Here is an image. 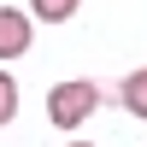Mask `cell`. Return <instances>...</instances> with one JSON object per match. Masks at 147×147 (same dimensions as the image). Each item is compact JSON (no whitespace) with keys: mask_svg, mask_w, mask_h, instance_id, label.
I'll return each mask as SVG.
<instances>
[{"mask_svg":"<svg viewBox=\"0 0 147 147\" xmlns=\"http://www.w3.org/2000/svg\"><path fill=\"white\" fill-rule=\"evenodd\" d=\"M94 106H100V88H94L88 77H71V82H59V88L47 94V118H53L59 129H77L82 118H94Z\"/></svg>","mask_w":147,"mask_h":147,"instance_id":"6da1fadb","label":"cell"},{"mask_svg":"<svg viewBox=\"0 0 147 147\" xmlns=\"http://www.w3.org/2000/svg\"><path fill=\"white\" fill-rule=\"evenodd\" d=\"M30 41H35V30H30V12H18V6H0V59H18V53H30Z\"/></svg>","mask_w":147,"mask_h":147,"instance_id":"7a4b0ae2","label":"cell"},{"mask_svg":"<svg viewBox=\"0 0 147 147\" xmlns=\"http://www.w3.org/2000/svg\"><path fill=\"white\" fill-rule=\"evenodd\" d=\"M118 94H124V112L147 124V71H136V77H124V88H118Z\"/></svg>","mask_w":147,"mask_h":147,"instance_id":"3957f363","label":"cell"},{"mask_svg":"<svg viewBox=\"0 0 147 147\" xmlns=\"http://www.w3.org/2000/svg\"><path fill=\"white\" fill-rule=\"evenodd\" d=\"M77 6H82V0H30V12H35L41 24H65Z\"/></svg>","mask_w":147,"mask_h":147,"instance_id":"277c9868","label":"cell"},{"mask_svg":"<svg viewBox=\"0 0 147 147\" xmlns=\"http://www.w3.org/2000/svg\"><path fill=\"white\" fill-rule=\"evenodd\" d=\"M12 112H18V77L0 71V124H12Z\"/></svg>","mask_w":147,"mask_h":147,"instance_id":"5b68a950","label":"cell"},{"mask_svg":"<svg viewBox=\"0 0 147 147\" xmlns=\"http://www.w3.org/2000/svg\"><path fill=\"white\" fill-rule=\"evenodd\" d=\"M71 147H94V141H71Z\"/></svg>","mask_w":147,"mask_h":147,"instance_id":"8992f818","label":"cell"}]
</instances>
